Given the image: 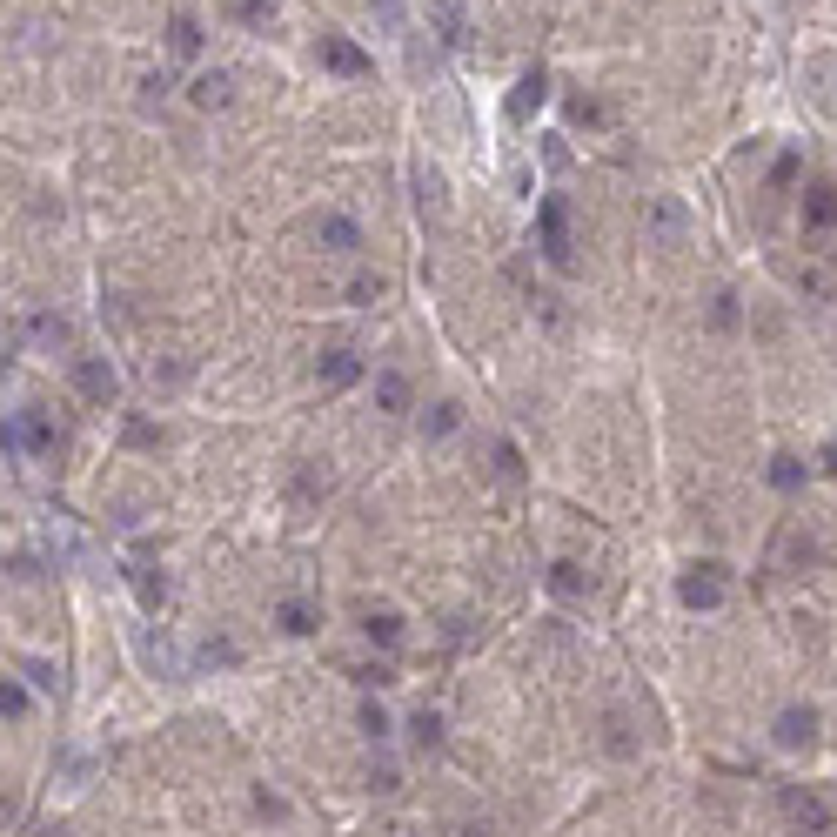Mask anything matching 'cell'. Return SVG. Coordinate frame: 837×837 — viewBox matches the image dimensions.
<instances>
[{
    "label": "cell",
    "mask_w": 837,
    "mask_h": 837,
    "mask_svg": "<svg viewBox=\"0 0 837 837\" xmlns=\"http://www.w3.org/2000/svg\"><path fill=\"white\" fill-rule=\"evenodd\" d=\"M536 228H543V255H550V268H576L570 208H563V195H543V201H536Z\"/></svg>",
    "instance_id": "1"
},
{
    "label": "cell",
    "mask_w": 837,
    "mask_h": 837,
    "mask_svg": "<svg viewBox=\"0 0 837 837\" xmlns=\"http://www.w3.org/2000/svg\"><path fill=\"white\" fill-rule=\"evenodd\" d=\"M784 817H791L804 837H831V831H837L831 804H824L817 791H804V784H784Z\"/></svg>",
    "instance_id": "2"
},
{
    "label": "cell",
    "mask_w": 837,
    "mask_h": 837,
    "mask_svg": "<svg viewBox=\"0 0 837 837\" xmlns=\"http://www.w3.org/2000/svg\"><path fill=\"white\" fill-rule=\"evenodd\" d=\"M683 235H690V208H683L677 195H650V242L683 248Z\"/></svg>",
    "instance_id": "3"
},
{
    "label": "cell",
    "mask_w": 837,
    "mask_h": 837,
    "mask_svg": "<svg viewBox=\"0 0 837 837\" xmlns=\"http://www.w3.org/2000/svg\"><path fill=\"white\" fill-rule=\"evenodd\" d=\"M677 596L690 603V610H717V603H724V570H717V563H697V570H683Z\"/></svg>",
    "instance_id": "4"
},
{
    "label": "cell",
    "mask_w": 837,
    "mask_h": 837,
    "mask_svg": "<svg viewBox=\"0 0 837 837\" xmlns=\"http://www.w3.org/2000/svg\"><path fill=\"white\" fill-rule=\"evenodd\" d=\"M315 54H322V67H329V74H342V81H362V74H369V54H362V47L355 41H342V34H322V47H315Z\"/></svg>",
    "instance_id": "5"
},
{
    "label": "cell",
    "mask_w": 837,
    "mask_h": 837,
    "mask_svg": "<svg viewBox=\"0 0 837 837\" xmlns=\"http://www.w3.org/2000/svg\"><path fill=\"white\" fill-rule=\"evenodd\" d=\"M74 389H81V396H88L94 409H108L121 382H114V369L101 362V355H81V362H74Z\"/></svg>",
    "instance_id": "6"
},
{
    "label": "cell",
    "mask_w": 837,
    "mask_h": 837,
    "mask_svg": "<svg viewBox=\"0 0 837 837\" xmlns=\"http://www.w3.org/2000/svg\"><path fill=\"white\" fill-rule=\"evenodd\" d=\"M543 101H550V74H543V67H529L523 81H516V94H509V121H529Z\"/></svg>",
    "instance_id": "7"
},
{
    "label": "cell",
    "mask_w": 837,
    "mask_h": 837,
    "mask_svg": "<svg viewBox=\"0 0 837 837\" xmlns=\"http://www.w3.org/2000/svg\"><path fill=\"white\" fill-rule=\"evenodd\" d=\"M315 235H322L329 255H355V248H362V228H355L349 215H322V221H315Z\"/></svg>",
    "instance_id": "8"
},
{
    "label": "cell",
    "mask_w": 837,
    "mask_h": 837,
    "mask_svg": "<svg viewBox=\"0 0 837 837\" xmlns=\"http://www.w3.org/2000/svg\"><path fill=\"white\" fill-rule=\"evenodd\" d=\"M811 737H817V710L811 704H791V710H784V717H777V744H811Z\"/></svg>",
    "instance_id": "9"
},
{
    "label": "cell",
    "mask_w": 837,
    "mask_h": 837,
    "mask_svg": "<svg viewBox=\"0 0 837 837\" xmlns=\"http://www.w3.org/2000/svg\"><path fill=\"white\" fill-rule=\"evenodd\" d=\"M315 375H322L329 389H349L355 375H362V355H355V349H329L322 362H315Z\"/></svg>",
    "instance_id": "10"
},
{
    "label": "cell",
    "mask_w": 837,
    "mask_h": 837,
    "mask_svg": "<svg viewBox=\"0 0 837 837\" xmlns=\"http://www.w3.org/2000/svg\"><path fill=\"white\" fill-rule=\"evenodd\" d=\"M804 228H837V188L831 181H817L811 195H804Z\"/></svg>",
    "instance_id": "11"
},
{
    "label": "cell",
    "mask_w": 837,
    "mask_h": 837,
    "mask_svg": "<svg viewBox=\"0 0 837 837\" xmlns=\"http://www.w3.org/2000/svg\"><path fill=\"white\" fill-rule=\"evenodd\" d=\"M188 94H195V108H228V101H235V81L215 67V74H195V88H188Z\"/></svg>",
    "instance_id": "12"
},
{
    "label": "cell",
    "mask_w": 837,
    "mask_h": 837,
    "mask_svg": "<svg viewBox=\"0 0 837 837\" xmlns=\"http://www.w3.org/2000/svg\"><path fill=\"white\" fill-rule=\"evenodd\" d=\"M168 47H175L181 61L201 54V21H195V14H175V21H168Z\"/></svg>",
    "instance_id": "13"
},
{
    "label": "cell",
    "mask_w": 837,
    "mask_h": 837,
    "mask_svg": "<svg viewBox=\"0 0 837 837\" xmlns=\"http://www.w3.org/2000/svg\"><path fill=\"white\" fill-rule=\"evenodd\" d=\"M375 402H382V409H409V375L382 369V375H375Z\"/></svg>",
    "instance_id": "14"
},
{
    "label": "cell",
    "mask_w": 837,
    "mask_h": 837,
    "mask_svg": "<svg viewBox=\"0 0 837 837\" xmlns=\"http://www.w3.org/2000/svg\"><path fill=\"white\" fill-rule=\"evenodd\" d=\"M141 657H148V670H161V677H175V670H181V663H175V643L155 637V630L141 637Z\"/></svg>",
    "instance_id": "15"
},
{
    "label": "cell",
    "mask_w": 837,
    "mask_h": 837,
    "mask_svg": "<svg viewBox=\"0 0 837 837\" xmlns=\"http://www.w3.org/2000/svg\"><path fill=\"white\" fill-rule=\"evenodd\" d=\"M362 630H369V643H396L402 637V617H396V610H369Z\"/></svg>",
    "instance_id": "16"
},
{
    "label": "cell",
    "mask_w": 837,
    "mask_h": 837,
    "mask_svg": "<svg viewBox=\"0 0 837 837\" xmlns=\"http://www.w3.org/2000/svg\"><path fill=\"white\" fill-rule=\"evenodd\" d=\"M456 422H463V409H456V402H436V409H429V416H422V436H449V429H456Z\"/></svg>",
    "instance_id": "17"
},
{
    "label": "cell",
    "mask_w": 837,
    "mask_h": 837,
    "mask_svg": "<svg viewBox=\"0 0 837 837\" xmlns=\"http://www.w3.org/2000/svg\"><path fill=\"white\" fill-rule=\"evenodd\" d=\"M436 21H442V41H449V47L469 41V34H463V7H456V0H436Z\"/></svg>",
    "instance_id": "18"
},
{
    "label": "cell",
    "mask_w": 837,
    "mask_h": 837,
    "mask_svg": "<svg viewBox=\"0 0 837 837\" xmlns=\"http://www.w3.org/2000/svg\"><path fill=\"white\" fill-rule=\"evenodd\" d=\"M0 717H14V724L27 717V690H21L14 677H0Z\"/></svg>",
    "instance_id": "19"
},
{
    "label": "cell",
    "mask_w": 837,
    "mask_h": 837,
    "mask_svg": "<svg viewBox=\"0 0 837 837\" xmlns=\"http://www.w3.org/2000/svg\"><path fill=\"white\" fill-rule=\"evenodd\" d=\"M416 195H422V208H436V215H442V175H436V168H416Z\"/></svg>",
    "instance_id": "20"
},
{
    "label": "cell",
    "mask_w": 837,
    "mask_h": 837,
    "mask_svg": "<svg viewBox=\"0 0 837 837\" xmlns=\"http://www.w3.org/2000/svg\"><path fill=\"white\" fill-rule=\"evenodd\" d=\"M550 590H556V596H583V576H576V563H550Z\"/></svg>",
    "instance_id": "21"
},
{
    "label": "cell",
    "mask_w": 837,
    "mask_h": 837,
    "mask_svg": "<svg viewBox=\"0 0 837 837\" xmlns=\"http://www.w3.org/2000/svg\"><path fill=\"white\" fill-rule=\"evenodd\" d=\"M282 630H288V637H309V630H315L309 603H282Z\"/></svg>",
    "instance_id": "22"
},
{
    "label": "cell",
    "mask_w": 837,
    "mask_h": 837,
    "mask_svg": "<svg viewBox=\"0 0 837 837\" xmlns=\"http://www.w3.org/2000/svg\"><path fill=\"white\" fill-rule=\"evenodd\" d=\"M771 483L777 489H797V483H804V463H797V456H777V463H771Z\"/></svg>",
    "instance_id": "23"
},
{
    "label": "cell",
    "mask_w": 837,
    "mask_h": 837,
    "mask_svg": "<svg viewBox=\"0 0 837 837\" xmlns=\"http://www.w3.org/2000/svg\"><path fill=\"white\" fill-rule=\"evenodd\" d=\"M134 590H141V603H148V610H155L161 596H168V583H161L155 570H134Z\"/></svg>",
    "instance_id": "24"
},
{
    "label": "cell",
    "mask_w": 837,
    "mask_h": 837,
    "mask_svg": "<svg viewBox=\"0 0 837 837\" xmlns=\"http://www.w3.org/2000/svg\"><path fill=\"white\" fill-rule=\"evenodd\" d=\"M382 288H389L382 275H355V282H349V302H382Z\"/></svg>",
    "instance_id": "25"
},
{
    "label": "cell",
    "mask_w": 837,
    "mask_h": 837,
    "mask_svg": "<svg viewBox=\"0 0 837 837\" xmlns=\"http://www.w3.org/2000/svg\"><path fill=\"white\" fill-rule=\"evenodd\" d=\"M409 730H416V744L429 750V744L442 737V717H436V710H416V724H409Z\"/></svg>",
    "instance_id": "26"
},
{
    "label": "cell",
    "mask_w": 837,
    "mask_h": 837,
    "mask_svg": "<svg viewBox=\"0 0 837 837\" xmlns=\"http://www.w3.org/2000/svg\"><path fill=\"white\" fill-rule=\"evenodd\" d=\"M496 476H503V483H516V476H523V456H516V442H503V449H496Z\"/></svg>",
    "instance_id": "27"
},
{
    "label": "cell",
    "mask_w": 837,
    "mask_h": 837,
    "mask_svg": "<svg viewBox=\"0 0 837 837\" xmlns=\"http://www.w3.org/2000/svg\"><path fill=\"white\" fill-rule=\"evenodd\" d=\"M717 329H737V295H717V309H710Z\"/></svg>",
    "instance_id": "28"
},
{
    "label": "cell",
    "mask_w": 837,
    "mask_h": 837,
    "mask_svg": "<svg viewBox=\"0 0 837 837\" xmlns=\"http://www.w3.org/2000/svg\"><path fill=\"white\" fill-rule=\"evenodd\" d=\"M362 730H369V737H389V717H382V704H362Z\"/></svg>",
    "instance_id": "29"
},
{
    "label": "cell",
    "mask_w": 837,
    "mask_h": 837,
    "mask_svg": "<svg viewBox=\"0 0 837 837\" xmlns=\"http://www.w3.org/2000/svg\"><path fill=\"white\" fill-rule=\"evenodd\" d=\"M375 14H382V27H389V34H402V0H375Z\"/></svg>",
    "instance_id": "30"
},
{
    "label": "cell",
    "mask_w": 837,
    "mask_h": 837,
    "mask_svg": "<svg viewBox=\"0 0 837 837\" xmlns=\"http://www.w3.org/2000/svg\"><path fill=\"white\" fill-rule=\"evenodd\" d=\"M27 683H34V690H54V663L34 657V663H27Z\"/></svg>",
    "instance_id": "31"
},
{
    "label": "cell",
    "mask_w": 837,
    "mask_h": 837,
    "mask_svg": "<svg viewBox=\"0 0 837 837\" xmlns=\"http://www.w3.org/2000/svg\"><path fill=\"white\" fill-rule=\"evenodd\" d=\"M201 663H235V643H221V637L201 643Z\"/></svg>",
    "instance_id": "32"
},
{
    "label": "cell",
    "mask_w": 837,
    "mask_h": 837,
    "mask_svg": "<svg viewBox=\"0 0 837 837\" xmlns=\"http://www.w3.org/2000/svg\"><path fill=\"white\" fill-rule=\"evenodd\" d=\"M570 114H576V121H583V128H596V121H603V108H596L590 94H583V101H576V108H570Z\"/></svg>",
    "instance_id": "33"
},
{
    "label": "cell",
    "mask_w": 837,
    "mask_h": 837,
    "mask_svg": "<svg viewBox=\"0 0 837 837\" xmlns=\"http://www.w3.org/2000/svg\"><path fill=\"white\" fill-rule=\"evenodd\" d=\"M275 14V0H242V21H268Z\"/></svg>",
    "instance_id": "34"
},
{
    "label": "cell",
    "mask_w": 837,
    "mask_h": 837,
    "mask_svg": "<svg viewBox=\"0 0 837 837\" xmlns=\"http://www.w3.org/2000/svg\"><path fill=\"white\" fill-rule=\"evenodd\" d=\"M824 469H831V476H837V442H831V449H824Z\"/></svg>",
    "instance_id": "35"
},
{
    "label": "cell",
    "mask_w": 837,
    "mask_h": 837,
    "mask_svg": "<svg viewBox=\"0 0 837 837\" xmlns=\"http://www.w3.org/2000/svg\"><path fill=\"white\" fill-rule=\"evenodd\" d=\"M463 837H483V831H463Z\"/></svg>",
    "instance_id": "36"
},
{
    "label": "cell",
    "mask_w": 837,
    "mask_h": 837,
    "mask_svg": "<svg viewBox=\"0 0 837 837\" xmlns=\"http://www.w3.org/2000/svg\"><path fill=\"white\" fill-rule=\"evenodd\" d=\"M47 837H61V831H47Z\"/></svg>",
    "instance_id": "37"
}]
</instances>
